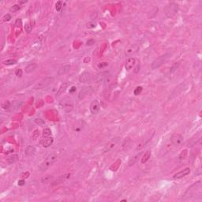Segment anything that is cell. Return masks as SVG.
Wrapping results in <instances>:
<instances>
[{
    "mask_svg": "<svg viewBox=\"0 0 202 202\" xmlns=\"http://www.w3.org/2000/svg\"><path fill=\"white\" fill-rule=\"evenodd\" d=\"M155 133H156V130L154 129H149L148 132L145 133V134L141 137L140 142L137 144V148H136V150L137 151H140L143 148L148 142L152 139V137L155 135Z\"/></svg>",
    "mask_w": 202,
    "mask_h": 202,
    "instance_id": "6da1fadb",
    "label": "cell"
},
{
    "mask_svg": "<svg viewBox=\"0 0 202 202\" xmlns=\"http://www.w3.org/2000/svg\"><path fill=\"white\" fill-rule=\"evenodd\" d=\"M58 160V156L55 155V153H50L49 155H47L44 160L43 161V163L40 164V170L41 171H46L47 169H48L51 166L53 165V163H55Z\"/></svg>",
    "mask_w": 202,
    "mask_h": 202,
    "instance_id": "7a4b0ae2",
    "label": "cell"
},
{
    "mask_svg": "<svg viewBox=\"0 0 202 202\" xmlns=\"http://www.w3.org/2000/svg\"><path fill=\"white\" fill-rule=\"evenodd\" d=\"M179 10V5L175 3H169L164 6L163 12L168 17H173Z\"/></svg>",
    "mask_w": 202,
    "mask_h": 202,
    "instance_id": "3957f363",
    "label": "cell"
},
{
    "mask_svg": "<svg viewBox=\"0 0 202 202\" xmlns=\"http://www.w3.org/2000/svg\"><path fill=\"white\" fill-rule=\"evenodd\" d=\"M58 105L61 108V109L66 113L70 112L74 108V102L69 97H64L62 100H60Z\"/></svg>",
    "mask_w": 202,
    "mask_h": 202,
    "instance_id": "277c9868",
    "label": "cell"
},
{
    "mask_svg": "<svg viewBox=\"0 0 202 202\" xmlns=\"http://www.w3.org/2000/svg\"><path fill=\"white\" fill-rule=\"evenodd\" d=\"M170 57V54L169 53H166L160 57H158L156 59L153 61V63H152V69H157L159 68L160 66H161L163 63H165L166 62L168 61V59Z\"/></svg>",
    "mask_w": 202,
    "mask_h": 202,
    "instance_id": "5b68a950",
    "label": "cell"
},
{
    "mask_svg": "<svg viewBox=\"0 0 202 202\" xmlns=\"http://www.w3.org/2000/svg\"><path fill=\"white\" fill-rule=\"evenodd\" d=\"M119 142H120V138L119 137L113 138L111 140H110L108 143L107 144V145L105 146V148L103 149V152L104 153H108V152H111L112 150H114L117 147V145L119 144Z\"/></svg>",
    "mask_w": 202,
    "mask_h": 202,
    "instance_id": "8992f818",
    "label": "cell"
},
{
    "mask_svg": "<svg viewBox=\"0 0 202 202\" xmlns=\"http://www.w3.org/2000/svg\"><path fill=\"white\" fill-rule=\"evenodd\" d=\"M54 81V77H46L44 79H43L42 81H40L38 84L34 87V89H43L45 88H47L48 85H50L52 81Z\"/></svg>",
    "mask_w": 202,
    "mask_h": 202,
    "instance_id": "52a82bcc",
    "label": "cell"
},
{
    "mask_svg": "<svg viewBox=\"0 0 202 202\" xmlns=\"http://www.w3.org/2000/svg\"><path fill=\"white\" fill-rule=\"evenodd\" d=\"M171 144L174 146H180L184 140V137L182 135L179 134H172V136L171 137L170 139Z\"/></svg>",
    "mask_w": 202,
    "mask_h": 202,
    "instance_id": "ba28073f",
    "label": "cell"
},
{
    "mask_svg": "<svg viewBox=\"0 0 202 202\" xmlns=\"http://www.w3.org/2000/svg\"><path fill=\"white\" fill-rule=\"evenodd\" d=\"M79 81L82 84H89L92 81V74L90 72L85 71L79 76Z\"/></svg>",
    "mask_w": 202,
    "mask_h": 202,
    "instance_id": "9c48e42d",
    "label": "cell"
},
{
    "mask_svg": "<svg viewBox=\"0 0 202 202\" xmlns=\"http://www.w3.org/2000/svg\"><path fill=\"white\" fill-rule=\"evenodd\" d=\"M100 103L97 100H93L91 104H90V111H91V113L92 115H97L98 112L100 111Z\"/></svg>",
    "mask_w": 202,
    "mask_h": 202,
    "instance_id": "30bf717a",
    "label": "cell"
},
{
    "mask_svg": "<svg viewBox=\"0 0 202 202\" xmlns=\"http://www.w3.org/2000/svg\"><path fill=\"white\" fill-rule=\"evenodd\" d=\"M109 75H110V73L108 72V71H103V72L98 74L96 76V77H95V81H96V83H97V84L101 83V82H103L105 81V79Z\"/></svg>",
    "mask_w": 202,
    "mask_h": 202,
    "instance_id": "8fae6325",
    "label": "cell"
},
{
    "mask_svg": "<svg viewBox=\"0 0 202 202\" xmlns=\"http://www.w3.org/2000/svg\"><path fill=\"white\" fill-rule=\"evenodd\" d=\"M189 173H190V169H189V168H186L182 171H180L179 172H178L176 174H174L173 175V179H182V178L188 175Z\"/></svg>",
    "mask_w": 202,
    "mask_h": 202,
    "instance_id": "7c38bea8",
    "label": "cell"
},
{
    "mask_svg": "<svg viewBox=\"0 0 202 202\" xmlns=\"http://www.w3.org/2000/svg\"><path fill=\"white\" fill-rule=\"evenodd\" d=\"M54 142V139L51 137H47L42 139L40 142V144L43 147V148H48L50 147Z\"/></svg>",
    "mask_w": 202,
    "mask_h": 202,
    "instance_id": "4fadbf2b",
    "label": "cell"
},
{
    "mask_svg": "<svg viewBox=\"0 0 202 202\" xmlns=\"http://www.w3.org/2000/svg\"><path fill=\"white\" fill-rule=\"evenodd\" d=\"M138 51H139V46L137 45V44H133V45L130 46L129 48L126 50V56H131V55H133L134 54L137 53Z\"/></svg>",
    "mask_w": 202,
    "mask_h": 202,
    "instance_id": "5bb4252c",
    "label": "cell"
},
{
    "mask_svg": "<svg viewBox=\"0 0 202 202\" xmlns=\"http://www.w3.org/2000/svg\"><path fill=\"white\" fill-rule=\"evenodd\" d=\"M135 63H136V59H135L134 58H133V57L129 58L127 60H126V63H125V68H126V69L128 70V71L130 70V69H131L135 66Z\"/></svg>",
    "mask_w": 202,
    "mask_h": 202,
    "instance_id": "9a60e30c",
    "label": "cell"
},
{
    "mask_svg": "<svg viewBox=\"0 0 202 202\" xmlns=\"http://www.w3.org/2000/svg\"><path fill=\"white\" fill-rule=\"evenodd\" d=\"M90 91H91V88H89V87H85V88H83V89L80 91V92H79V94H78V98H79V100H83L84 98H85V96H87V95L89 94Z\"/></svg>",
    "mask_w": 202,
    "mask_h": 202,
    "instance_id": "2e32d148",
    "label": "cell"
},
{
    "mask_svg": "<svg viewBox=\"0 0 202 202\" xmlns=\"http://www.w3.org/2000/svg\"><path fill=\"white\" fill-rule=\"evenodd\" d=\"M70 68H71L70 65H65V66H62L61 68H59V69L58 70V72H57V74L58 76L64 75V74H67L69 72Z\"/></svg>",
    "mask_w": 202,
    "mask_h": 202,
    "instance_id": "e0dca14e",
    "label": "cell"
},
{
    "mask_svg": "<svg viewBox=\"0 0 202 202\" xmlns=\"http://www.w3.org/2000/svg\"><path fill=\"white\" fill-rule=\"evenodd\" d=\"M36 153V148L32 145H29L26 147L25 150V154L27 156H32L35 155Z\"/></svg>",
    "mask_w": 202,
    "mask_h": 202,
    "instance_id": "ac0fdd59",
    "label": "cell"
},
{
    "mask_svg": "<svg viewBox=\"0 0 202 202\" xmlns=\"http://www.w3.org/2000/svg\"><path fill=\"white\" fill-rule=\"evenodd\" d=\"M37 67H38V65H37V64H36V63H31V64L28 65V66L25 67V73L30 74V73L33 72V71H35L36 69H37Z\"/></svg>",
    "mask_w": 202,
    "mask_h": 202,
    "instance_id": "d6986e66",
    "label": "cell"
},
{
    "mask_svg": "<svg viewBox=\"0 0 202 202\" xmlns=\"http://www.w3.org/2000/svg\"><path fill=\"white\" fill-rule=\"evenodd\" d=\"M18 160V155L17 154H14V155H12L10 156H9L6 159V161L9 164H14L15 162H17Z\"/></svg>",
    "mask_w": 202,
    "mask_h": 202,
    "instance_id": "ffe728a7",
    "label": "cell"
},
{
    "mask_svg": "<svg viewBox=\"0 0 202 202\" xmlns=\"http://www.w3.org/2000/svg\"><path fill=\"white\" fill-rule=\"evenodd\" d=\"M52 179H53V176H52V175H51V174H46V175H44V176L42 177L41 182L43 183V184H46V183L50 182Z\"/></svg>",
    "mask_w": 202,
    "mask_h": 202,
    "instance_id": "44dd1931",
    "label": "cell"
},
{
    "mask_svg": "<svg viewBox=\"0 0 202 202\" xmlns=\"http://www.w3.org/2000/svg\"><path fill=\"white\" fill-rule=\"evenodd\" d=\"M130 142H131V140H130V138L129 137H125L122 140V148L124 149H128V148L129 147V145H130Z\"/></svg>",
    "mask_w": 202,
    "mask_h": 202,
    "instance_id": "7402d4cb",
    "label": "cell"
},
{
    "mask_svg": "<svg viewBox=\"0 0 202 202\" xmlns=\"http://www.w3.org/2000/svg\"><path fill=\"white\" fill-rule=\"evenodd\" d=\"M67 86H68V84L67 83H64V84H63L60 88L58 89V91L56 94V96H61L62 94H63V92L66 91V89H67Z\"/></svg>",
    "mask_w": 202,
    "mask_h": 202,
    "instance_id": "603a6c76",
    "label": "cell"
},
{
    "mask_svg": "<svg viewBox=\"0 0 202 202\" xmlns=\"http://www.w3.org/2000/svg\"><path fill=\"white\" fill-rule=\"evenodd\" d=\"M150 156H151V152H150V151H147V152L145 153V155L143 156V157H142V159H141V163H146V162L149 160Z\"/></svg>",
    "mask_w": 202,
    "mask_h": 202,
    "instance_id": "cb8c5ba5",
    "label": "cell"
},
{
    "mask_svg": "<svg viewBox=\"0 0 202 202\" xmlns=\"http://www.w3.org/2000/svg\"><path fill=\"white\" fill-rule=\"evenodd\" d=\"M187 154H188V151L187 149H184L181 152V153L179 154V160H183L186 158L187 156Z\"/></svg>",
    "mask_w": 202,
    "mask_h": 202,
    "instance_id": "d4e9b609",
    "label": "cell"
},
{
    "mask_svg": "<svg viewBox=\"0 0 202 202\" xmlns=\"http://www.w3.org/2000/svg\"><path fill=\"white\" fill-rule=\"evenodd\" d=\"M2 108H3V109H4V110H9L10 108H11V103H10V101H8V100L3 102V103H2Z\"/></svg>",
    "mask_w": 202,
    "mask_h": 202,
    "instance_id": "484cf974",
    "label": "cell"
},
{
    "mask_svg": "<svg viewBox=\"0 0 202 202\" xmlns=\"http://www.w3.org/2000/svg\"><path fill=\"white\" fill-rule=\"evenodd\" d=\"M3 64L6 66L14 65V64H17V60H15V59H8V60H6L3 62Z\"/></svg>",
    "mask_w": 202,
    "mask_h": 202,
    "instance_id": "4316f807",
    "label": "cell"
},
{
    "mask_svg": "<svg viewBox=\"0 0 202 202\" xmlns=\"http://www.w3.org/2000/svg\"><path fill=\"white\" fill-rule=\"evenodd\" d=\"M51 134V131L49 128H45L43 129V136L44 137H50V135Z\"/></svg>",
    "mask_w": 202,
    "mask_h": 202,
    "instance_id": "83f0119b",
    "label": "cell"
},
{
    "mask_svg": "<svg viewBox=\"0 0 202 202\" xmlns=\"http://www.w3.org/2000/svg\"><path fill=\"white\" fill-rule=\"evenodd\" d=\"M96 23L95 21H90L87 24V25H86V27L88 29H94V28H96Z\"/></svg>",
    "mask_w": 202,
    "mask_h": 202,
    "instance_id": "f1b7e54d",
    "label": "cell"
},
{
    "mask_svg": "<svg viewBox=\"0 0 202 202\" xmlns=\"http://www.w3.org/2000/svg\"><path fill=\"white\" fill-rule=\"evenodd\" d=\"M142 87L141 86H138V87H137L135 89H134V94L135 95V96H138L139 94H140V92H142Z\"/></svg>",
    "mask_w": 202,
    "mask_h": 202,
    "instance_id": "f546056e",
    "label": "cell"
},
{
    "mask_svg": "<svg viewBox=\"0 0 202 202\" xmlns=\"http://www.w3.org/2000/svg\"><path fill=\"white\" fill-rule=\"evenodd\" d=\"M62 7H63V2L58 1V2L56 3V4H55V8H56V10H57L58 12H59V11L61 10Z\"/></svg>",
    "mask_w": 202,
    "mask_h": 202,
    "instance_id": "4dcf8cb0",
    "label": "cell"
},
{
    "mask_svg": "<svg viewBox=\"0 0 202 202\" xmlns=\"http://www.w3.org/2000/svg\"><path fill=\"white\" fill-rule=\"evenodd\" d=\"M35 122L38 124V125H44L45 124V122L42 119V118H35Z\"/></svg>",
    "mask_w": 202,
    "mask_h": 202,
    "instance_id": "1f68e13d",
    "label": "cell"
},
{
    "mask_svg": "<svg viewBox=\"0 0 202 202\" xmlns=\"http://www.w3.org/2000/svg\"><path fill=\"white\" fill-rule=\"evenodd\" d=\"M32 25H30V24H29V23H27V24H25V32H27V33H29L31 31H32Z\"/></svg>",
    "mask_w": 202,
    "mask_h": 202,
    "instance_id": "d6a6232c",
    "label": "cell"
},
{
    "mask_svg": "<svg viewBox=\"0 0 202 202\" xmlns=\"http://www.w3.org/2000/svg\"><path fill=\"white\" fill-rule=\"evenodd\" d=\"M22 74H23V71L21 69H17L16 71H15V75L17 77H22Z\"/></svg>",
    "mask_w": 202,
    "mask_h": 202,
    "instance_id": "836d02e7",
    "label": "cell"
},
{
    "mask_svg": "<svg viewBox=\"0 0 202 202\" xmlns=\"http://www.w3.org/2000/svg\"><path fill=\"white\" fill-rule=\"evenodd\" d=\"M179 63H174L172 66H171V69H170V72L171 73H173V72H174V71L179 68Z\"/></svg>",
    "mask_w": 202,
    "mask_h": 202,
    "instance_id": "e575fe53",
    "label": "cell"
},
{
    "mask_svg": "<svg viewBox=\"0 0 202 202\" xmlns=\"http://www.w3.org/2000/svg\"><path fill=\"white\" fill-rule=\"evenodd\" d=\"M20 9H21V6H20L19 5H17V4H16V5H14L13 6L10 8V10L13 11V12H17V11H18Z\"/></svg>",
    "mask_w": 202,
    "mask_h": 202,
    "instance_id": "d590c367",
    "label": "cell"
},
{
    "mask_svg": "<svg viewBox=\"0 0 202 202\" xmlns=\"http://www.w3.org/2000/svg\"><path fill=\"white\" fill-rule=\"evenodd\" d=\"M12 18V17H11V15L10 14H6L3 17V21H10V19Z\"/></svg>",
    "mask_w": 202,
    "mask_h": 202,
    "instance_id": "8d00e7d4",
    "label": "cell"
},
{
    "mask_svg": "<svg viewBox=\"0 0 202 202\" xmlns=\"http://www.w3.org/2000/svg\"><path fill=\"white\" fill-rule=\"evenodd\" d=\"M107 66H108V63H100V64H99V65H98V68H100V69H102V68H103V67Z\"/></svg>",
    "mask_w": 202,
    "mask_h": 202,
    "instance_id": "74e56055",
    "label": "cell"
},
{
    "mask_svg": "<svg viewBox=\"0 0 202 202\" xmlns=\"http://www.w3.org/2000/svg\"><path fill=\"white\" fill-rule=\"evenodd\" d=\"M25 184V181L24 179H21V180L18 181V186H24Z\"/></svg>",
    "mask_w": 202,
    "mask_h": 202,
    "instance_id": "f35d334b",
    "label": "cell"
},
{
    "mask_svg": "<svg viewBox=\"0 0 202 202\" xmlns=\"http://www.w3.org/2000/svg\"><path fill=\"white\" fill-rule=\"evenodd\" d=\"M76 91V87L75 86H72L71 89H69V93H74Z\"/></svg>",
    "mask_w": 202,
    "mask_h": 202,
    "instance_id": "ab89813d",
    "label": "cell"
},
{
    "mask_svg": "<svg viewBox=\"0 0 202 202\" xmlns=\"http://www.w3.org/2000/svg\"><path fill=\"white\" fill-rule=\"evenodd\" d=\"M94 43V40H89L88 42H87V45L89 46V45H92Z\"/></svg>",
    "mask_w": 202,
    "mask_h": 202,
    "instance_id": "60d3db41",
    "label": "cell"
},
{
    "mask_svg": "<svg viewBox=\"0 0 202 202\" xmlns=\"http://www.w3.org/2000/svg\"><path fill=\"white\" fill-rule=\"evenodd\" d=\"M139 70H140V65H137V67L135 68V70H134V72H135V73H137V72H138V71H139Z\"/></svg>",
    "mask_w": 202,
    "mask_h": 202,
    "instance_id": "b9f144b4",
    "label": "cell"
},
{
    "mask_svg": "<svg viewBox=\"0 0 202 202\" xmlns=\"http://www.w3.org/2000/svg\"><path fill=\"white\" fill-rule=\"evenodd\" d=\"M27 3V1H23V2H20V3L21 4H24V3Z\"/></svg>",
    "mask_w": 202,
    "mask_h": 202,
    "instance_id": "7bdbcfd3",
    "label": "cell"
},
{
    "mask_svg": "<svg viewBox=\"0 0 202 202\" xmlns=\"http://www.w3.org/2000/svg\"><path fill=\"white\" fill-rule=\"evenodd\" d=\"M122 201H127V200H126V199H124V200H122Z\"/></svg>",
    "mask_w": 202,
    "mask_h": 202,
    "instance_id": "ee69618b",
    "label": "cell"
}]
</instances>
